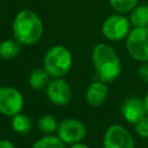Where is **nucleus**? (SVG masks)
Wrapping results in <instances>:
<instances>
[{
  "label": "nucleus",
  "instance_id": "423d86ee",
  "mask_svg": "<svg viewBox=\"0 0 148 148\" xmlns=\"http://www.w3.org/2000/svg\"><path fill=\"white\" fill-rule=\"evenodd\" d=\"M57 136L66 145H74L81 142L87 135L84 124L74 118H66L58 125Z\"/></svg>",
  "mask_w": 148,
  "mask_h": 148
},
{
  "label": "nucleus",
  "instance_id": "1a4fd4ad",
  "mask_svg": "<svg viewBox=\"0 0 148 148\" xmlns=\"http://www.w3.org/2000/svg\"><path fill=\"white\" fill-rule=\"evenodd\" d=\"M45 89L49 101L54 105H67L72 98L71 86L64 77H52Z\"/></svg>",
  "mask_w": 148,
  "mask_h": 148
},
{
  "label": "nucleus",
  "instance_id": "9d476101",
  "mask_svg": "<svg viewBox=\"0 0 148 148\" xmlns=\"http://www.w3.org/2000/svg\"><path fill=\"white\" fill-rule=\"evenodd\" d=\"M121 114L127 123L136 124L139 120H141L143 117L148 114L145 101L139 97L127 98L121 106Z\"/></svg>",
  "mask_w": 148,
  "mask_h": 148
},
{
  "label": "nucleus",
  "instance_id": "9b49d317",
  "mask_svg": "<svg viewBox=\"0 0 148 148\" xmlns=\"http://www.w3.org/2000/svg\"><path fill=\"white\" fill-rule=\"evenodd\" d=\"M86 102L92 108L101 106L108 97V86L101 80L92 81L86 90Z\"/></svg>",
  "mask_w": 148,
  "mask_h": 148
},
{
  "label": "nucleus",
  "instance_id": "a211bd4d",
  "mask_svg": "<svg viewBox=\"0 0 148 148\" xmlns=\"http://www.w3.org/2000/svg\"><path fill=\"white\" fill-rule=\"evenodd\" d=\"M138 1L139 0H109V3L118 14H126L134 9Z\"/></svg>",
  "mask_w": 148,
  "mask_h": 148
},
{
  "label": "nucleus",
  "instance_id": "aec40b11",
  "mask_svg": "<svg viewBox=\"0 0 148 148\" xmlns=\"http://www.w3.org/2000/svg\"><path fill=\"white\" fill-rule=\"evenodd\" d=\"M138 75L141 80L148 83V61L141 62L138 67Z\"/></svg>",
  "mask_w": 148,
  "mask_h": 148
},
{
  "label": "nucleus",
  "instance_id": "4468645a",
  "mask_svg": "<svg viewBox=\"0 0 148 148\" xmlns=\"http://www.w3.org/2000/svg\"><path fill=\"white\" fill-rule=\"evenodd\" d=\"M50 77L51 76L47 74V72L44 68H36V69L31 71L28 82L32 89L42 90V89L46 88V86L49 84Z\"/></svg>",
  "mask_w": 148,
  "mask_h": 148
},
{
  "label": "nucleus",
  "instance_id": "2eb2a0df",
  "mask_svg": "<svg viewBox=\"0 0 148 148\" xmlns=\"http://www.w3.org/2000/svg\"><path fill=\"white\" fill-rule=\"evenodd\" d=\"M12 128L18 133V134H27L30 132L31 130V120L30 118L24 114V113H17L15 116L12 117V121H10Z\"/></svg>",
  "mask_w": 148,
  "mask_h": 148
},
{
  "label": "nucleus",
  "instance_id": "7ed1b4c3",
  "mask_svg": "<svg viewBox=\"0 0 148 148\" xmlns=\"http://www.w3.org/2000/svg\"><path fill=\"white\" fill-rule=\"evenodd\" d=\"M72 64V53L64 45H54L50 47L43 59V68L51 77H64L71 71Z\"/></svg>",
  "mask_w": 148,
  "mask_h": 148
},
{
  "label": "nucleus",
  "instance_id": "f8f14e48",
  "mask_svg": "<svg viewBox=\"0 0 148 148\" xmlns=\"http://www.w3.org/2000/svg\"><path fill=\"white\" fill-rule=\"evenodd\" d=\"M22 50V44L16 39H5L0 42V58L3 60H12L16 58Z\"/></svg>",
  "mask_w": 148,
  "mask_h": 148
},
{
  "label": "nucleus",
  "instance_id": "4be33fe9",
  "mask_svg": "<svg viewBox=\"0 0 148 148\" xmlns=\"http://www.w3.org/2000/svg\"><path fill=\"white\" fill-rule=\"evenodd\" d=\"M69 148H90V147H88V146H87V145H84V143L79 142V143L71 145V146H69Z\"/></svg>",
  "mask_w": 148,
  "mask_h": 148
},
{
  "label": "nucleus",
  "instance_id": "6e6552de",
  "mask_svg": "<svg viewBox=\"0 0 148 148\" xmlns=\"http://www.w3.org/2000/svg\"><path fill=\"white\" fill-rule=\"evenodd\" d=\"M103 148H134V139L121 125H111L104 133Z\"/></svg>",
  "mask_w": 148,
  "mask_h": 148
},
{
  "label": "nucleus",
  "instance_id": "0eeeda50",
  "mask_svg": "<svg viewBox=\"0 0 148 148\" xmlns=\"http://www.w3.org/2000/svg\"><path fill=\"white\" fill-rule=\"evenodd\" d=\"M24 105V98L21 91L14 87H0V113L13 117L20 113Z\"/></svg>",
  "mask_w": 148,
  "mask_h": 148
},
{
  "label": "nucleus",
  "instance_id": "39448f33",
  "mask_svg": "<svg viewBox=\"0 0 148 148\" xmlns=\"http://www.w3.org/2000/svg\"><path fill=\"white\" fill-rule=\"evenodd\" d=\"M130 18L125 17L123 14H113L106 17L102 24L103 36L111 42H119L127 37L131 31Z\"/></svg>",
  "mask_w": 148,
  "mask_h": 148
},
{
  "label": "nucleus",
  "instance_id": "20e7f679",
  "mask_svg": "<svg viewBox=\"0 0 148 148\" xmlns=\"http://www.w3.org/2000/svg\"><path fill=\"white\" fill-rule=\"evenodd\" d=\"M126 49L136 61H148V27L133 28L126 37Z\"/></svg>",
  "mask_w": 148,
  "mask_h": 148
},
{
  "label": "nucleus",
  "instance_id": "f257e3e1",
  "mask_svg": "<svg viewBox=\"0 0 148 148\" xmlns=\"http://www.w3.org/2000/svg\"><path fill=\"white\" fill-rule=\"evenodd\" d=\"M91 61L97 76L105 83L113 82L121 73V61L116 50L106 43H98L91 51Z\"/></svg>",
  "mask_w": 148,
  "mask_h": 148
},
{
  "label": "nucleus",
  "instance_id": "f03ea898",
  "mask_svg": "<svg viewBox=\"0 0 148 148\" xmlns=\"http://www.w3.org/2000/svg\"><path fill=\"white\" fill-rule=\"evenodd\" d=\"M42 18L31 9H21L13 21V34L22 45L36 44L43 36Z\"/></svg>",
  "mask_w": 148,
  "mask_h": 148
},
{
  "label": "nucleus",
  "instance_id": "6ab92c4d",
  "mask_svg": "<svg viewBox=\"0 0 148 148\" xmlns=\"http://www.w3.org/2000/svg\"><path fill=\"white\" fill-rule=\"evenodd\" d=\"M135 126V132L139 134V136L141 138H148V117H143L141 120H139L136 124H134Z\"/></svg>",
  "mask_w": 148,
  "mask_h": 148
},
{
  "label": "nucleus",
  "instance_id": "ddd939ff",
  "mask_svg": "<svg viewBox=\"0 0 148 148\" xmlns=\"http://www.w3.org/2000/svg\"><path fill=\"white\" fill-rule=\"evenodd\" d=\"M130 22L134 28L148 27V5H136L130 12Z\"/></svg>",
  "mask_w": 148,
  "mask_h": 148
},
{
  "label": "nucleus",
  "instance_id": "412c9836",
  "mask_svg": "<svg viewBox=\"0 0 148 148\" xmlns=\"http://www.w3.org/2000/svg\"><path fill=\"white\" fill-rule=\"evenodd\" d=\"M0 148H15L12 141L9 140H0Z\"/></svg>",
  "mask_w": 148,
  "mask_h": 148
},
{
  "label": "nucleus",
  "instance_id": "f3484780",
  "mask_svg": "<svg viewBox=\"0 0 148 148\" xmlns=\"http://www.w3.org/2000/svg\"><path fill=\"white\" fill-rule=\"evenodd\" d=\"M58 125L59 123L57 121V119L50 114L43 116L37 120V128L45 134H51L53 132H57Z\"/></svg>",
  "mask_w": 148,
  "mask_h": 148
},
{
  "label": "nucleus",
  "instance_id": "5701e85b",
  "mask_svg": "<svg viewBox=\"0 0 148 148\" xmlns=\"http://www.w3.org/2000/svg\"><path fill=\"white\" fill-rule=\"evenodd\" d=\"M143 101H145V105H146V109H147V113H148V91H147V94H146V96H145Z\"/></svg>",
  "mask_w": 148,
  "mask_h": 148
},
{
  "label": "nucleus",
  "instance_id": "dca6fc26",
  "mask_svg": "<svg viewBox=\"0 0 148 148\" xmlns=\"http://www.w3.org/2000/svg\"><path fill=\"white\" fill-rule=\"evenodd\" d=\"M31 148H66V143H64L58 136L49 134L38 139Z\"/></svg>",
  "mask_w": 148,
  "mask_h": 148
}]
</instances>
